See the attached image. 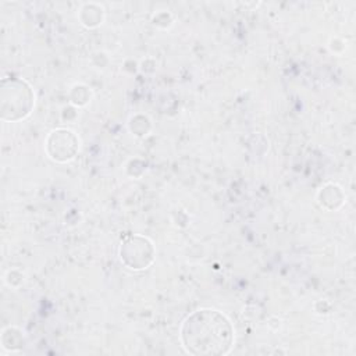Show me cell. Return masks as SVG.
<instances>
[{
    "label": "cell",
    "instance_id": "6da1fadb",
    "mask_svg": "<svg viewBox=\"0 0 356 356\" xmlns=\"http://www.w3.org/2000/svg\"><path fill=\"white\" fill-rule=\"evenodd\" d=\"M181 341L192 355H224L234 342V328L220 312L202 309L182 323Z\"/></svg>",
    "mask_w": 356,
    "mask_h": 356
}]
</instances>
